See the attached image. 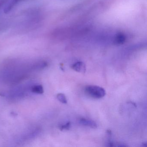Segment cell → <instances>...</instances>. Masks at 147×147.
<instances>
[{"mask_svg":"<svg viewBox=\"0 0 147 147\" xmlns=\"http://www.w3.org/2000/svg\"><path fill=\"white\" fill-rule=\"evenodd\" d=\"M85 92L88 96L94 98H101L106 95L104 88L96 86H87L85 88Z\"/></svg>","mask_w":147,"mask_h":147,"instance_id":"6da1fadb","label":"cell"},{"mask_svg":"<svg viewBox=\"0 0 147 147\" xmlns=\"http://www.w3.org/2000/svg\"><path fill=\"white\" fill-rule=\"evenodd\" d=\"M57 99L63 104H67V98L64 94L62 93H59L57 95Z\"/></svg>","mask_w":147,"mask_h":147,"instance_id":"5b68a950","label":"cell"},{"mask_svg":"<svg viewBox=\"0 0 147 147\" xmlns=\"http://www.w3.org/2000/svg\"><path fill=\"white\" fill-rule=\"evenodd\" d=\"M71 126L70 122H68L65 124L62 125L60 126V129L61 131L68 130L70 129Z\"/></svg>","mask_w":147,"mask_h":147,"instance_id":"8992f818","label":"cell"},{"mask_svg":"<svg viewBox=\"0 0 147 147\" xmlns=\"http://www.w3.org/2000/svg\"><path fill=\"white\" fill-rule=\"evenodd\" d=\"M72 68L75 71L81 73H85L86 71V66L82 62H78L72 66Z\"/></svg>","mask_w":147,"mask_h":147,"instance_id":"3957f363","label":"cell"},{"mask_svg":"<svg viewBox=\"0 0 147 147\" xmlns=\"http://www.w3.org/2000/svg\"><path fill=\"white\" fill-rule=\"evenodd\" d=\"M80 123L84 126H88L92 129L97 128V125L93 120L82 118L80 119Z\"/></svg>","mask_w":147,"mask_h":147,"instance_id":"7a4b0ae2","label":"cell"},{"mask_svg":"<svg viewBox=\"0 0 147 147\" xmlns=\"http://www.w3.org/2000/svg\"><path fill=\"white\" fill-rule=\"evenodd\" d=\"M32 92L37 94H42L44 92L43 88L42 85L34 86L32 88Z\"/></svg>","mask_w":147,"mask_h":147,"instance_id":"277c9868","label":"cell"}]
</instances>
